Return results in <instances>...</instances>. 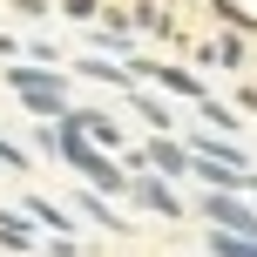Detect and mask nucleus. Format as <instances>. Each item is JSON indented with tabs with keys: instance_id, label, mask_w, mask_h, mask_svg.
Wrapping results in <instances>:
<instances>
[{
	"instance_id": "obj_1",
	"label": "nucleus",
	"mask_w": 257,
	"mask_h": 257,
	"mask_svg": "<svg viewBox=\"0 0 257 257\" xmlns=\"http://www.w3.org/2000/svg\"><path fill=\"white\" fill-rule=\"evenodd\" d=\"M7 81H14V95H21L34 115H61V108H68V81L54 75V68H21V61H14Z\"/></svg>"
},
{
	"instance_id": "obj_2",
	"label": "nucleus",
	"mask_w": 257,
	"mask_h": 257,
	"mask_svg": "<svg viewBox=\"0 0 257 257\" xmlns=\"http://www.w3.org/2000/svg\"><path fill=\"white\" fill-rule=\"evenodd\" d=\"M196 210H203L217 230H230V237H257V203H244L237 190H210Z\"/></svg>"
},
{
	"instance_id": "obj_3",
	"label": "nucleus",
	"mask_w": 257,
	"mask_h": 257,
	"mask_svg": "<svg viewBox=\"0 0 257 257\" xmlns=\"http://www.w3.org/2000/svg\"><path fill=\"white\" fill-rule=\"evenodd\" d=\"M190 163H196V156L183 149V142H169V136H156L149 149L128 156V169H156V176H190Z\"/></svg>"
},
{
	"instance_id": "obj_4",
	"label": "nucleus",
	"mask_w": 257,
	"mask_h": 257,
	"mask_svg": "<svg viewBox=\"0 0 257 257\" xmlns=\"http://www.w3.org/2000/svg\"><path fill=\"white\" fill-rule=\"evenodd\" d=\"M128 196H136L149 217H183V203H176V190H169V176H156V169H136V176H128Z\"/></svg>"
},
{
	"instance_id": "obj_5",
	"label": "nucleus",
	"mask_w": 257,
	"mask_h": 257,
	"mask_svg": "<svg viewBox=\"0 0 257 257\" xmlns=\"http://www.w3.org/2000/svg\"><path fill=\"white\" fill-rule=\"evenodd\" d=\"M128 75H136V81L149 75V81H163L169 95H196V102H203V81H196L190 68H163V61H136V68H128Z\"/></svg>"
},
{
	"instance_id": "obj_6",
	"label": "nucleus",
	"mask_w": 257,
	"mask_h": 257,
	"mask_svg": "<svg viewBox=\"0 0 257 257\" xmlns=\"http://www.w3.org/2000/svg\"><path fill=\"white\" fill-rule=\"evenodd\" d=\"M27 217H34V230H54V237H75L81 223H75V210H61V203H48V196H27Z\"/></svg>"
},
{
	"instance_id": "obj_7",
	"label": "nucleus",
	"mask_w": 257,
	"mask_h": 257,
	"mask_svg": "<svg viewBox=\"0 0 257 257\" xmlns=\"http://www.w3.org/2000/svg\"><path fill=\"white\" fill-rule=\"evenodd\" d=\"M0 244L34 257V250H41V237H34V217H27V210H0Z\"/></svg>"
},
{
	"instance_id": "obj_8",
	"label": "nucleus",
	"mask_w": 257,
	"mask_h": 257,
	"mask_svg": "<svg viewBox=\"0 0 257 257\" xmlns=\"http://www.w3.org/2000/svg\"><path fill=\"white\" fill-rule=\"evenodd\" d=\"M244 34H217V41H210V48H196V61H203V68H244Z\"/></svg>"
},
{
	"instance_id": "obj_9",
	"label": "nucleus",
	"mask_w": 257,
	"mask_h": 257,
	"mask_svg": "<svg viewBox=\"0 0 257 257\" xmlns=\"http://www.w3.org/2000/svg\"><path fill=\"white\" fill-rule=\"evenodd\" d=\"M75 210H81V217H88V223H102V230H115V237L128 230V223L115 217V210H108V203H102V190H95V196H88V190H81V196H75Z\"/></svg>"
},
{
	"instance_id": "obj_10",
	"label": "nucleus",
	"mask_w": 257,
	"mask_h": 257,
	"mask_svg": "<svg viewBox=\"0 0 257 257\" xmlns=\"http://www.w3.org/2000/svg\"><path fill=\"white\" fill-rule=\"evenodd\" d=\"M190 149H196V156H210V163H230V169H244V149H230L223 136H196Z\"/></svg>"
},
{
	"instance_id": "obj_11",
	"label": "nucleus",
	"mask_w": 257,
	"mask_h": 257,
	"mask_svg": "<svg viewBox=\"0 0 257 257\" xmlns=\"http://www.w3.org/2000/svg\"><path fill=\"white\" fill-rule=\"evenodd\" d=\"M210 250H217V257H257V237H230V230H217V237H210Z\"/></svg>"
},
{
	"instance_id": "obj_12",
	"label": "nucleus",
	"mask_w": 257,
	"mask_h": 257,
	"mask_svg": "<svg viewBox=\"0 0 257 257\" xmlns=\"http://www.w3.org/2000/svg\"><path fill=\"white\" fill-rule=\"evenodd\" d=\"M81 75H95V81H108V88H128V68H115V61H81Z\"/></svg>"
},
{
	"instance_id": "obj_13",
	"label": "nucleus",
	"mask_w": 257,
	"mask_h": 257,
	"mask_svg": "<svg viewBox=\"0 0 257 257\" xmlns=\"http://www.w3.org/2000/svg\"><path fill=\"white\" fill-rule=\"evenodd\" d=\"M136 27H149V34H169V21H163V7L156 0H136V14H128Z\"/></svg>"
},
{
	"instance_id": "obj_14",
	"label": "nucleus",
	"mask_w": 257,
	"mask_h": 257,
	"mask_svg": "<svg viewBox=\"0 0 257 257\" xmlns=\"http://www.w3.org/2000/svg\"><path fill=\"white\" fill-rule=\"evenodd\" d=\"M136 108H142V122H149V128H156V136H163V128H169V122H176V115H169V108H163V102H156V95H136Z\"/></svg>"
},
{
	"instance_id": "obj_15",
	"label": "nucleus",
	"mask_w": 257,
	"mask_h": 257,
	"mask_svg": "<svg viewBox=\"0 0 257 257\" xmlns=\"http://www.w3.org/2000/svg\"><path fill=\"white\" fill-rule=\"evenodd\" d=\"M196 115H203L210 128H237V115H230V108H223V102H210V95H203V102H196Z\"/></svg>"
},
{
	"instance_id": "obj_16",
	"label": "nucleus",
	"mask_w": 257,
	"mask_h": 257,
	"mask_svg": "<svg viewBox=\"0 0 257 257\" xmlns=\"http://www.w3.org/2000/svg\"><path fill=\"white\" fill-rule=\"evenodd\" d=\"M61 14H68V21H81V27H88L95 14H102V0H61Z\"/></svg>"
},
{
	"instance_id": "obj_17",
	"label": "nucleus",
	"mask_w": 257,
	"mask_h": 257,
	"mask_svg": "<svg viewBox=\"0 0 257 257\" xmlns=\"http://www.w3.org/2000/svg\"><path fill=\"white\" fill-rule=\"evenodd\" d=\"M0 163H7V169H27V149H14V142L0 136Z\"/></svg>"
},
{
	"instance_id": "obj_18",
	"label": "nucleus",
	"mask_w": 257,
	"mask_h": 257,
	"mask_svg": "<svg viewBox=\"0 0 257 257\" xmlns=\"http://www.w3.org/2000/svg\"><path fill=\"white\" fill-rule=\"evenodd\" d=\"M14 14H21V21H41V14H48V0H14Z\"/></svg>"
},
{
	"instance_id": "obj_19",
	"label": "nucleus",
	"mask_w": 257,
	"mask_h": 257,
	"mask_svg": "<svg viewBox=\"0 0 257 257\" xmlns=\"http://www.w3.org/2000/svg\"><path fill=\"white\" fill-rule=\"evenodd\" d=\"M34 257H75V244L61 237V244H48V250H34Z\"/></svg>"
},
{
	"instance_id": "obj_20",
	"label": "nucleus",
	"mask_w": 257,
	"mask_h": 257,
	"mask_svg": "<svg viewBox=\"0 0 257 257\" xmlns=\"http://www.w3.org/2000/svg\"><path fill=\"white\" fill-rule=\"evenodd\" d=\"M7 54H14V34H0V61H7Z\"/></svg>"
}]
</instances>
